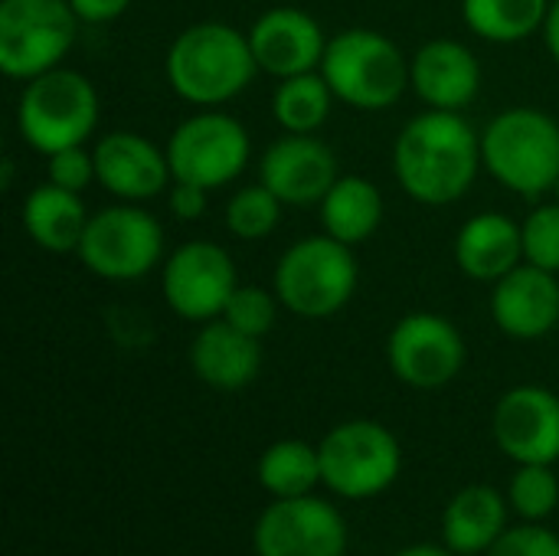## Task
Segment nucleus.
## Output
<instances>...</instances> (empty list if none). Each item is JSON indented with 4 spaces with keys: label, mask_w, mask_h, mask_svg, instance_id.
Returning a JSON list of instances; mask_svg holds the SVG:
<instances>
[{
    "label": "nucleus",
    "mask_w": 559,
    "mask_h": 556,
    "mask_svg": "<svg viewBox=\"0 0 559 556\" xmlns=\"http://www.w3.org/2000/svg\"><path fill=\"white\" fill-rule=\"evenodd\" d=\"M481 164V138L459 111L429 108L406 121L393 144V174L400 187L426 206L462 200Z\"/></svg>",
    "instance_id": "1"
},
{
    "label": "nucleus",
    "mask_w": 559,
    "mask_h": 556,
    "mask_svg": "<svg viewBox=\"0 0 559 556\" xmlns=\"http://www.w3.org/2000/svg\"><path fill=\"white\" fill-rule=\"evenodd\" d=\"M164 72L170 88L200 108H216L233 102L249 88L259 72V62L249 46V33L242 36L236 26L206 20L187 26L167 49Z\"/></svg>",
    "instance_id": "2"
},
{
    "label": "nucleus",
    "mask_w": 559,
    "mask_h": 556,
    "mask_svg": "<svg viewBox=\"0 0 559 556\" xmlns=\"http://www.w3.org/2000/svg\"><path fill=\"white\" fill-rule=\"evenodd\" d=\"M485 170L518 197L537 200L557 190L559 125L540 108H508L481 131Z\"/></svg>",
    "instance_id": "3"
},
{
    "label": "nucleus",
    "mask_w": 559,
    "mask_h": 556,
    "mask_svg": "<svg viewBox=\"0 0 559 556\" xmlns=\"http://www.w3.org/2000/svg\"><path fill=\"white\" fill-rule=\"evenodd\" d=\"M321 75L344 105L383 111L409 88V59L390 36L367 26H350L328 39Z\"/></svg>",
    "instance_id": "4"
},
{
    "label": "nucleus",
    "mask_w": 559,
    "mask_h": 556,
    "mask_svg": "<svg viewBox=\"0 0 559 556\" xmlns=\"http://www.w3.org/2000/svg\"><path fill=\"white\" fill-rule=\"evenodd\" d=\"M354 246L334 236H305L275 265V295L295 318H334L357 292Z\"/></svg>",
    "instance_id": "5"
},
{
    "label": "nucleus",
    "mask_w": 559,
    "mask_h": 556,
    "mask_svg": "<svg viewBox=\"0 0 559 556\" xmlns=\"http://www.w3.org/2000/svg\"><path fill=\"white\" fill-rule=\"evenodd\" d=\"M16 128L43 157L85 144L98 128V92L82 72L49 69L26 82L16 105Z\"/></svg>",
    "instance_id": "6"
},
{
    "label": "nucleus",
    "mask_w": 559,
    "mask_h": 556,
    "mask_svg": "<svg viewBox=\"0 0 559 556\" xmlns=\"http://www.w3.org/2000/svg\"><path fill=\"white\" fill-rule=\"evenodd\" d=\"M318 452L324 485L347 501L383 495L393 488L403 469V449L396 436L373 419H350L334 426L321 439Z\"/></svg>",
    "instance_id": "7"
},
{
    "label": "nucleus",
    "mask_w": 559,
    "mask_h": 556,
    "mask_svg": "<svg viewBox=\"0 0 559 556\" xmlns=\"http://www.w3.org/2000/svg\"><path fill=\"white\" fill-rule=\"evenodd\" d=\"M69 0H3L0 3V69L10 79H36L69 56L79 36Z\"/></svg>",
    "instance_id": "8"
},
{
    "label": "nucleus",
    "mask_w": 559,
    "mask_h": 556,
    "mask_svg": "<svg viewBox=\"0 0 559 556\" xmlns=\"http://www.w3.org/2000/svg\"><path fill=\"white\" fill-rule=\"evenodd\" d=\"M160 252H164L160 223L134 203L105 206L95 216H88L85 236L79 242L82 265L108 282L144 279L160 262Z\"/></svg>",
    "instance_id": "9"
},
{
    "label": "nucleus",
    "mask_w": 559,
    "mask_h": 556,
    "mask_svg": "<svg viewBox=\"0 0 559 556\" xmlns=\"http://www.w3.org/2000/svg\"><path fill=\"white\" fill-rule=\"evenodd\" d=\"M164 151L174 180L216 190L233 184L246 170L252 157V141L242 121H236L226 111L206 108L180 121Z\"/></svg>",
    "instance_id": "10"
},
{
    "label": "nucleus",
    "mask_w": 559,
    "mask_h": 556,
    "mask_svg": "<svg viewBox=\"0 0 559 556\" xmlns=\"http://www.w3.org/2000/svg\"><path fill=\"white\" fill-rule=\"evenodd\" d=\"M462 331L432 311H413L396 321L386 341L390 370L413 390H439L465 367Z\"/></svg>",
    "instance_id": "11"
},
{
    "label": "nucleus",
    "mask_w": 559,
    "mask_h": 556,
    "mask_svg": "<svg viewBox=\"0 0 559 556\" xmlns=\"http://www.w3.org/2000/svg\"><path fill=\"white\" fill-rule=\"evenodd\" d=\"M164 301L183 321L206 324L223 318L233 292L239 288L229 252L216 242H183L160 272Z\"/></svg>",
    "instance_id": "12"
},
{
    "label": "nucleus",
    "mask_w": 559,
    "mask_h": 556,
    "mask_svg": "<svg viewBox=\"0 0 559 556\" xmlns=\"http://www.w3.org/2000/svg\"><path fill=\"white\" fill-rule=\"evenodd\" d=\"M252 547L255 556H344L347 524L324 498H275L255 521Z\"/></svg>",
    "instance_id": "13"
},
{
    "label": "nucleus",
    "mask_w": 559,
    "mask_h": 556,
    "mask_svg": "<svg viewBox=\"0 0 559 556\" xmlns=\"http://www.w3.org/2000/svg\"><path fill=\"white\" fill-rule=\"evenodd\" d=\"M495 442L518 465L559 459V397L544 387H514L495 406Z\"/></svg>",
    "instance_id": "14"
},
{
    "label": "nucleus",
    "mask_w": 559,
    "mask_h": 556,
    "mask_svg": "<svg viewBox=\"0 0 559 556\" xmlns=\"http://www.w3.org/2000/svg\"><path fill=\"white\" fill-rule=\"evenodd\" d=\"M337 177L334 151L314 134H285L272 141L259 164V180L288 206L321 203Z\"/></svg>",
    "instance_id": "15"
},
{
    "label": "nucleus",
    "mask_w": 559,
    "mask_h": 556,
    "mask_svg": "<svg viewBox=\"0 0 559 556\" xmlns=\"http://www.w3.org/2000/svg\"><path fill=\"white\" fill-rule=\"evenodd\" d=\"M249 46L262 72L275 79H292L321 69L328 39L311 13L298 7H272L252 23Z\"/></svg>",
    "instance_id": "16"
},
{
    "label": "nucleus",
    "mask_w": 559,
    "mask_h": 556,
    "mask_svg": "<svg viewBox=\"0 0 559 556\" xmlns=\"http://www.w3.org/2000/svg\"><path fill=\"white\" fill-rule=\"evenodd\" d=\"M92 154L98 184L124 203L151 200L174 184L167 151L138 131H108L98 138Z\"/></svg>",
    "instance_id": "17"
},
{
    "label": "nucleus",
    "mask_w": 559,
    "mask_h": 556,
    "mask_svg": "<svg viewBox=\"0 0 559 556\" xmlns=\"http://www.w3.org/2000/svg\"><path fill=\"white\" fill-rule=\"evenodd\" d=\"M495 324L518 341H537L559 324L557 272L521 262L514 272L495 282L491 292Z\"/></svg>",
    "instance_id": "18"
},
{
    "label": "nucleus",
    "mask_w": 559,
    "mask_h": 556,
    "mask_svg": "<svg viewBox=\"0 0 559 556\" xmlns=\"http://www.w3.org/2000/svg\"><path fill=\"white\" fill-rule=\"evenodd\" d=\"M413 92L439 111H462L478 98L481 66L459 39H432L409 62Z\"/></svg>",
    "instance_id": "19"
},
{
    "label": "nucleus",
    "mask_w": 559,
    "mask_h": 556,
    "mask_svg": "<svg viewBox=\"0 0 559 556\" xmlns=\"http://www.w3.org/2000/svg\"><path fill=\"white\" fill-rule=\"evenodd\" d=\"M190 367L213 390H242L262 370V341L233 328L226 318H213L190 344Z\"/></svg>",
    "instance_id": "20"
},
{
    "label": "nucleus",
    "mask_w": 559,
    "mask_h": 556,
    "mask_svg": "<svg viewBox=\"0 0 559 556\" xmlns=\"http://www.w3.org/2000/svg\"><path fill=\"white\" fill-rule=\"evenodd\" d=\"M455 262L475 282H498L524 262V229L495 210H485L455 236Z\"/></svg>",
    "instance_id": "21"
},
{
    "label": "nucleus",
    "mask_w": 559,
    "mask_h": 556,
    "mask_svg": "<svg viewBox=\"0 0 559 556\" xmlns=\"http://www.w3.org/2000/svg\"><path fill=\"white\" fill-rule=\"evenodd\" d=\"M88 213L82 193L62 190L52 180L33 187L29 197L23 200V229L46 252H79Z\"/></svg>",
    "instance_id": "22"
},
{
    "label": "nucleus",
    "mask_w": 559,
    "mask_h": 556,
    "mask_svg": "<svg viewBox=\"0 0 559 556\" xmlns=\"http://www.w3.org/2000/svg\"><path fill=\"white\" fill-rule=\"evenodd\" d=\"M504 531H508L504 498L488 485L462 488L442 514V537L452 554H488V547Z\"/></svg>",
    "instance_id": "23"
},
{
    "label": "nucleus",
    "mask_w": 559,
    "mask_h": 556,
    "mask_svg": "<svg viewBox=\"0 0 559 556\" xmlns=\"http://www.w3.org/2000/svg\"><path fill=\"white\" fill-rule=\"evenodd\" d=\"M321 223L328 236L347 246H360L383 223V193L367 177H337V184L321 200Z\"/></svg>",
    "instance_id": "24"
},
{
    "label": "nucleus",
    "mask_w": 559,
    "mask_h": 556,
    "mask_svg": "<svg viewBox=\"0 0 559 556\" xmlns=\"http://www.w3.org/2000/svg\"><path fill=\"white\" fill-rule=\"evenodd\" d=\"M550 0H462L465 26L488 43H521L544 29Z\"/></svg>",
    "instance_id": "25"
},
{
    "label": "nucleus",
    "mask_w": 559,
    "mask_h": 556,
    "mask_svg": "<svg viewBox=\"0 0 559 556\" xmlns=\"http://www.w3.org/2000/svg\"><path fill=\"white\" fill-rule=\"evenodd\" d=\"M331 105H334V92L321 75V69L278 79V88L272 95V115L288 134H314L328 121Z\"/></svg>",
    "instance_id": "26"
},
{
    "label": "nucleus",
    "mask_w": 559,
    "mask_h": 556,
    "mask_svg": "<svg viewBox=\"0 0 559 556\" xmlns=\"http://www.w3.org/2000/svg\"><path fill=\"white\" fill-rule=\"evenodd\" d=\"M259 482L272 498L311 495L321 478V452L301 439H282L259 459Z\"/></svg>",
    "instance_id": "27"
},
{
    "label": "nucleus",
    "mask_w": 559,
    "mask_h": 556,
    "mask_svg": "<svg viewBox=\"0 0 559 556\" xmlns=\"http://www.w3.org/2000/svg\"><path fill=\"white\" fill-rule=\"evenodd\" d=\"M282 200L259 180L252 187H242L229 197L226 203V229L236 236V239H246V242H255V239H265L275 233L278 220H282Z\"/></svg>",
    "instance_id": "28"
},
{
    "label": "nucleus",
    "mask_w": 559,
    "mask_h": 556,
    "mask_svg": "<svg viewBox=\"0 0 559 556\" xmlns=\"http://www.w3.org/2000/svg\"><path fill=\"white\" fill-rule=\"evenodd\" d=\"M559 482L550 465H521L511 478V508L524 521H544L557 511Z\"/></svg>",
    "instance_id": "29"
},
{
    "label": "nucleus",
    "mask_w": 559,
    "mask_h": 556,
    "mask_svg": "<svg viewBox=\"0 0 559 556\" xmlns=\"http://www.w3.org/2000/svg\"><path fill=\"white\" fill-rule=\"evenodd\" d=\"M278 305H282V301H278V295H275V288L265 292V288H259V285H239V288L233 292V298H229L223 318H226L233 328H239V331H246V334H252V338L262 341V338L275 328Z\"/></svg>",
    "instance_id": "30"
},
{
    "label": "nucleus",
    "mask_w": 559,
    "mask_h": 556,
    "mask_svg": "<svg viewBox=\"0 0 559 556\" xmlns=\"http://www.w3.org/2000/svg\"><path fill=\"white\" fill-rule=\"evenodd\" d=\"M524 262L559 275V203H544L524 220Z\"/></svg>",
    "instance_id": "31"
},
{
    "label": "nucleus",
    "mask_w": 559,
    "mask_h": 556,
    "mask_svg": "<svg viewBox=\"0 0 559 556\" xmlns=\"http://www.w3.org/2000/svg\"><path fill=\"white\" fill-rule=\"evenodd\" d=\"M46 177H49L56 187H62V190L82 193V190H88L92 184H98L95 154L85 151V144L62 147V151H56V154L46 157Z\"/></svg>",
    "instance_id": "32"
},
{
    "label": "nucleus",
    "mask_w": 559,
    "mask_h": 556,
    "mask_svg": "<svg viewBox=\"0 0 559 556\" xmlns=\"http://www.w3.org/2000/svg\"><path fill=\"white\" fill-rule=\"evenodd\" d=\"M485 556H559V537L537 521H527L504 531Z\"/></svg>",
    "instance_id": "33"
},
{
    "label": "nucleus",
    "mask_w": 559,
    "mask_h": 556,
    "mask_svg": "<svg viewBox=\"0 0 559 556\" xmlns=\"http://www.w3.org/2000/svg\"><path fill=\"white\" fill-rule=\"evenodd\" d=\"M206 187H197V184H187V180H174L170 184V193H167V206L177 220H200L206 213Z\"/></svg>",
    "instance_id": "34"
},
{
    "label": "nucleus",
    "mask_w": 559,
    "mask_h": 556,
    "mask_svg": "<svg viewBox=\"0 0 559 556\" xmlns=\"http://www.w3.org/2000/svg\"><path fill=\"white\" fill-rule=\"evenodd\" d=\"M69 7L82 23H111L131 7V0H69Z\"/></svg>",
    "instance_id": "35"
},
{
    "label": "nucleus",
    "mask_w": 559,
    "mask_h": 556,
    "mask_svg": "<svg viewBox=\"0 0 559 556\" xmlns=\"http://www.w3.org/2000/svg\"><path fill=\"white\" fill-rule=\"evenodd\" d=\"M544 43L550 49V56L559 62V0L550 3V13H547V23H544Z\"/></svg>",
    "instance_id": "36"
},
{
    "label": "nucleus",
    "mask_w": 559,
    "mask_h": 556,
    "mask_svg": "<svg viewBox=\"0 0 559 556\" xmlns=\"http://www.w3.org/2000/svg\"><path fill=\"white\" fill-rule=\"evenodd\" d=\"M393 556H452V551H445V547H432V544H419V547H406V551H400V554Z\"/></svg>",
    "instance_id": "37"
},
{
    "label": "nucleus",
    "mask_w": 559,
    "mask_h": 556,
    "mask_svg": "<svg viewBox=\"0 0 559 556\" xmlns=\"http://www.w3.org/2000/svg\"><path fill=\"white\" fill-rule=\"evenodd\" d=\"M554 193H557V203H559V180H557V190H554Z\"/></svg>",
    "instance_id": "38"
}]
</instances>
